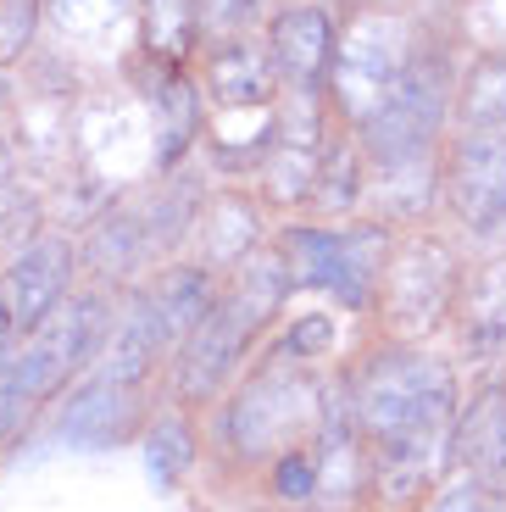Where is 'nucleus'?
<instances>
[{
	"mask_svg": "<svg viewBox=\"0 0 506 512\" xmlns=\"http://www.w3.org/2000/svg\"><path fill=\"white\" fill-rule=\"evenodd\" d=\"M456 368L445 357L429 351H379L367 357L351 379V423L356 435L373 440H395V435H423V429H451L456 418Z\"/></svg>",
	"mask_w": 506,
	"mask_h": 512,
	"instance_id": "obj_1",
	"label": "nucleus"
},
{
	"mask_svg": "<svg viewBox=\"0 0 506 512\" xmlns=\"http://www.w3.org/2000/svg\"><path fill=\"white\" fill-rule=\"evenodd\" d=\"M101 334H106L101 295H67L17 340L12 357L0 362V440L12 435L67 373L84 368V357H95Z\"/></svg>",
	"mask_w": 506,
	"mask_h": 512,
	"instance_id": "obj_2",
	"label": "nucleus"
},
{
	"mask_svg": "<svg viewBox=\"0 0 506 512\" xmlns=\"http://www.w3.org/2000/svg\"><path fill=\"white\" fill-rule=\"evenodd\" d=\"M451 62L440 51H412L401 67V78L390 84L373 112L356 123V151L362 167L379 162H406V156H429L440 151L445 117H451Z\"/></svg>",
	"mask_w": 506,
	"mask_h": 512,
	"instance_id": "obj_3",
	"label": "nucleus"
},
{
	"mask_svg": "<svg viewBox=\"0 0 506 512\" xmlns=\"http://www.w3.org/2000/svg\"><path fill=\"white\" fill-rule=\"evenodd\" d=\"M323 390L290 362H267L262 373L245 379V390L228 401L223 412V440L234 457H279V451L301 446L323 418Z\"/></svg>",
	"mask_w": 506,
	"mask_h": 512,
	"instance_id": "obj_4",
	"label": "nucleus"
},
{
	"mask_svg": "<svg viewBox=\"0 0 506 512\" xmlns=\"http://www.w3.org/2000/svg\"><path fill=\"white\" fill-rule=\"evenodd\" d=\"M373 295H379L384 329L401 334V340H423V334H434L456 312V295H462L456 251L440 234H406L384 256V273Z\"/></svg>",
	"mask_w": 506,
	"mask_h": 512,
	"instance_id": "obj_5",
	"label": "nucleus"
},
{
	"mask_svg": "<svg viewBox=\"0 0 506 512\" xmlns=\"http://www.w3.org/2000/svg\"><path fill=\"white\" fill-rule=\"evenodd\" d=\"M279 251L290 262V284L329 290L340 307L362 312L379 290L390 240H384L379 223H362V229H284Z\"/></svg>",
	"mask_w": 506,
	"mask_h": 512,
	"instance_id": "obj_6",
	"label": "nucleus"
},
{
	"mask_svg": "<svg viewBox=\"0 0 506 512\" xmlns=\"http://www.w3.org/2000/svg\"><path fill=\"white\" fill-rule=\"evenodd\" d=\"M440 184L456 223L484 245L506 240V128L462 123L440 162Z\"/></svg>",
	"mask_w": 506,
	"mask_h": 512,
	"instance_id": "obj_7",
	"label": "nucleus"
},
{
	"mask_svg": "<svg viewBox=\"0 0 506 512\" xmlns=\"http://www.w3.org/2000/svg\"><path fill=\"white\" fill-rule=\"evenodd\" d=\"M406 56H412V45H406V23L390 12H362L345 34H334V112L345 117V123H362L373 106L390 95V84L401 78Z\"/></svg>",
	"mask_w": 506,
	"mask_h": 512,
	"instance_id": "obj_8",
	"label": "nucleus"
},
{
	"mask_svg": "<svg viewBox=\"0 0 506 512\" xmlns=\"http://www.w3.org/2000/svg\"><path fill=\"white\" fill-rule=\"evenodd\" d=\"M251 340L256 334L240 323V312L217 295L212 312H206V318L195 323V329L178 340V351H173L178 401H212L217 390L234 379V368H240V357L251 351Z\"/></svg>",
	"mask_w": 506,
	"mask_h": 512,
	"instance_id": "obj_9",
	"label": "nucleus"
},
{
	"mask_svg": "<svg viewBox=\"0 0 506 512\" xmlns=\"http://www.w3.org/2000/svg\"><path fill=\"white\" fill-rule=\"evenodd\" d=\"M73 273H78V251L62 234H45V240H34L28 251L12 256V268L0 279V307L17 323V334H28L56 301H67Z\"/></svg>",
	"mask_w": 506,
	"mask_h": 512,
	"instance_id": "obj_10",
	"label": "nucleus"
},
{
	"mask_svg": "<svg viewBox=\"0 0 506 512\" xmlns=\"http://www.w3.org/2000/svg\"><path fill=\"white\" fill-rule=\"evenodd\" d=\"M451 462V429H423V435H395L367 446V479L390 512L418 507L423 490L440 485V468Z\"/></svg>",
	"mask_w": 506,
	"mask_h": 512,
	"instance_id": "obj_11",
	"label": "nucleus"
},
{
	"mask_svg": "<svg viewBox=\"0 0 506 512\" xmlns=\"http://www.w3.org/2000/svg\"><path fill=\"white\" fill-rule=\"evenodd\" d=\"M267 56L290 95H323L334 67V17L323 6H290L267 28Z\"/></svg>",
	"mask_w": 506,
	"mask_h": 512,
	"instance_id": "obj_12",
	"label": "nucleus"
},
{
	"mask_svg": "<svg viewBox=\"0 0 506 512\" xmlns=\"http://www.w3.org/2000/svg\"><path fill=\"white\" fill-rule=\"evenodd\" d=\"M140 401H145V384H117L106 373H89L84 384L73 390V401L62 407V440L78 451H106V446H123L134 429H140Z\"/></svg>",
	"mask_w": 506,
	"mask_h": 512,
	"instance_id": "obj_13",
	"label": "nucleus"
},
{
	"mask_svg": "<svg viewBox=\"0 0 506 512\" xmlns=\"http://www.w3.org/2000/svg\"><path fill=\"white\" fill-rule=\"evenodd\" d=\"M451 462L490 490H506V379L479 390L468 412L451 418Z\"/></svg>",
	"mask_w": 506,
	"mask_h": 512,
	"instance_id": "obj_14",
	"label": "nucleus"
},
{
	"mask_svg": "<svg viewBox=\"0 0 506 512\" xmlns=\"http://www.w3.org/2000/svg\"><path fill=\"white\" fill-rule=\"evenodd\" d=\"M456 329H462V357L484 373V379H506V262L484 268L468 284V295H456Z\"/></svg>",
	"mask_w": 506,
	"mask_h": 512,
	"instance_id": "obj_15",
	"label": "nucleus"
},
{
	"mask_svg": "<svg viewBox=\"0 0 506 512\" xmlns=\"http://www.w3.org/2000/svg\"><path fill=\"white\" fill-rule=\"evenodd\" d=\"M206 90L217 106H267L279 90L267 45H256L251 34H223L206 51Z\"/></svg>",
	"mask_w": 506,
	"mask_h": 512,
	"instance_id": "obj_16",
	"label": "nucleus"
},
{
	"mask_svg": "<svg viewBox=\"0 0 506 512\" xmlns=\"http://www.w3.org/2000/svg\"><path fill=\"white\" fill-rule=\"evenodd\" d=\"M190 234H195V251H201V268L223 279L240 256H251L256 245H262V218H256V206L245 201V195L223 190V195L195 206Z\"/></svg>",
	"mask_w": 506,
	"mask_h": 512,
	"instance_id": "obj_17",
	"label": "nucleus"
},
{
	"mask_svg": "<svg viewBox=\"0 0 506 512\" xmlns=\"http://www.w3.org/2000/svg\"><path fill=\"white\" fill-rule=\"evenodd\" d=\"M140 295H145V307H151V318L162 323L167 346L178 351V340H184V334H190L206 312H212L217 273H206L201 262H173V268H162Z\"/></svg>",
	"mask_w": 506,
	"mask_h": 512,
	"instance_id": "obj_18",
	"label": "nucleus"
},
{
	"mask_svg": "<svg viewBox=\"0 0 506 512\" xmlns=\"http://www.w3.org/2000/svg\"><path fill=\"white\" fill-rule=\"evenodd\" d=\"M145 101H151L156 112V167H178V156L195 145V134H201V95H195V84L184 78V67L173 62H156L151 84H145Z\"/></svg>",
	"mask_w": 506,
	"mask_h": 512,
	"instance_id": "obj_19",
	"label": "nucleus"
},
{
	"mask_svg": "<svg viewBox=\"0 0 506 512\" xmlns=\"http://www.w3.org/2000/svg\"><path fill=\"white\" fill-rule=\"evenodd\" d=\"M140 17H145V51H151V62L184 67V56H190L195 39H201L195 0H140Z\"/></svg>",
	"mask_w": 506,
	"mask_h": 512,
	"instance_id": "obj_20",
	"label": "nucleus"
},
{
	"mask_svg": "<svg viewBox=\"0 0 506 512\" xmlns=\"http://www.w3.org/2000/svg\"><path fill=\"white\" fill-rule=\"evenodd\" d=\"M306 201H317L323 212H351L362 201V151H356V140H323L317 179Z\"/></svg>",
	"mask_w": 506,
	"mask_h": 512,
	"instance_id": "obj_21",
	"label": "nucleus"
},
{
	"mask_svg": "<svg viewBox=\"0 0 506 512\" xmlns=\"http://www.w3.org/2000/svg\"><path fill=\"white\" fill-rule=\"evenodd\" d=\"M462 123L506 128V56H484L462 84Z\"/></svg>",
	"mask_w": 506,
	"mask_h": 512,
	"instance_id": "obj_22",
	"label": "nucleus"
},
{
	"mask_svg": "<svg viewBox=\"0 0 506 512\" xmlns=\"http://www.w3.org/2000/svg\"><path fill=\"white\" fill-rule=\"evenodd\" d=\"M190 457H195V440H190V423L184 418H162L145 435V474L156 479V485H173L184 468H190Z\"/></svg>",
	"mask_w": 506,
	"mask_h": 512,
	"instance_id": "obj_23",
	"label": "nucleus"
},
{
	"mask_svg": "<svg viewBox=\"0 0 506 512\" xmlns=\"http://www.w3.org/2000/svg\"><path fill=\"white\" fill-rule=\"evenodd\" d=\"M329 351H334V318L329 312H306V318H295L290 329L273 340L267 362H290V368H301V362L329 357Z\"/></svg>",
	"mask_w": 506,
	"mask_h": 512,
	"instance_id": "obj_24",
	"label": "nucleus"
},
{
	"mask_svg": "<svg viewBox=\"0 0 506 512\" xmlns=\"http://www.w3.org/2000/svg\"><path fill=\"white\" fill-rule=\"evenodd\" d=\"M51 6H56V23H62V34H73V39H101V34H112V28L123 23L134 0H51Z\"/></svg>",
	"mask_w": 506,
	"mask_h": 512,
	"instance_id": "obj_25",
	"label": "nucleus"
},
{
	"mask_svg": "<svg viewBox=\"0 0 506 512\" xmlns=\"http://www.w3.org/2000/svg\"><path fill=\"white\" fill-rule=\"evenodd\" d=\"M429 512H501V490H490L484 479L462 474L451 485H440V496L429 501Z\"/></svg>",
	"mask_w": 506,
	"mask_h": 512,
	"instance_id": "obj_26",
	"label": "nucleus"
},
{
	"mask_svg": "<svg viewBox=\"0 0 506 512\" xmlns=\"http://www.w3.org/2000/svg\"><path fill=\"white\" fill-rule=\"evenodd\" d=\"M273 490H279L284 501H312L317 490V457L312 451H279V462H273Z\"/></svg>",
	"mask_w": 506,
	"mask_h": 512,
	"instance_id": "obj_27",
	"label": "nucleus"
},
{
	"mask_svg": "<svg viewBox=\"0 0 506 512\" xmlns=\"http://www.w3.org/2000/svg\"><path fill=\"white\" fill-rule=\"evenodd\" d=\"M39 0H0V62L23 56V45L34 39Z\"/></svg>",
	"mask_w": 506,
	"mask_h": 512,
	"instance_id": "obj_28",
	"label": "nucleus"
},
{
	"mask_svg": "<svg viewBox=\"0 0 506 512\" xmlns=\"http://www.w3.org/2000/svg\"><path fill=\"white\" fill-rule=\"evenodd\" d=\"M195 12H201L206 28H217V34H234L240 23H251L256 0H195Z\"/></svg>",
	"mask_w": 506,
	"mask_h": 512,
	"instance_id": "obj_29",
	"label": "nucleus"
},
{
	"mask_svg": "<svg viewBox=\"0 0 506 512\" xmlns=\"http://www.w3.org/2000/svg\"><path fill=\"white\" fill-rule=\"evenodd\" d=\"M12 346H17V323L6 318V307H0V362L12 357Z\"/></svg>",
	"mask_w": 506,
	"mask_h": 512,
	"instance_id": "obj_30",
	"label": "nucleus"
}]
</instances>
